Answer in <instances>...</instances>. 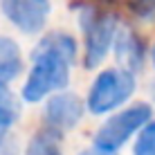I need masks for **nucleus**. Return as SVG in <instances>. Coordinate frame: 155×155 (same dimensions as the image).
Masks as SVG:
<instances>
[{"mask_svg": "<svg viewBox=\"0 0 155 155\" xmlns=\"http://www.w3.org/2000/svg\"><path fill=\"white\" fill-rule=\"evenodd\" d=\"M79 56L81 45L72 31H45L29 54V70L20 88V99L25 104H43L50 94L70 88Z\"/></svg>", "mask_w": 155, "mask_h": 155, "instance_id": "1", "label": "nucleus"}, {"mask_svg": "<svg viewBox=\"0 0 155 155\" xmlns=\"http://www.w3.org/2000/svg\"><path fill=\"white\" fill-rule=\"evenodd\" d=\"M77 23L81 31V65L83 70H99L113 54L115 34L119 27V16L113 9L90 2L77 5Z\"/></svg>", "mask_w": 155, "mask_h": 155, "instance_id": "2", "label": "nucleus"}, {"mask_svg": "<svg viewBox=\"0 0 155 155\" xmlns=\"http://www.w3.org/2000/svg\"><path fill=\"white\" fill-rule=\"evenodd\" d=\"M137 92V74L124 70L119 65L99 68L94 79L90 81L85 94V113L94 117H106L128 101H133Z\"/></svg>", "mask_w": 155, "mask_h": 155, "instance_id": "3", "label": "nucleus"}, {"mask_svg": "<svg viewBox=\"0 0 155 155\" xmlns=\"http://www.w3.org/2000/svg\"><path fill=\"white\" fill-rule=\"evenodd\" d=\"M153 113L155 110L151 101H128L119 110L104 117V121L92 133V146L104 153L117 155L133 142V137L146 121L153 119Z\"/></svg>", "mask_w": 155, "mask_h": 155, "instance_id": "4", "label": "nucleus"}, {"mask_svg": "<svg viewBox=\"0 0 155 155\" xmlns=\"http://www.w3.org/2000/svg\"><path fill=\"white\" fill-rule=\"evenodd\" d=\"M85 115V99L79 92L65 88L50 94L43 101V126L61 133H72L83 121Z\"/></svg>", "mask_w": 155, "mask_h": 155, "instance_id": "5", "label": "nucleus"}, {"mask_svg": "<svg viewBox=\"0 0 155 155\" xmlns=\"http://www.w3.org/2000/svg\"><path fill=\"white\" fill-rule=\"evenodd\" d=\"M5 18L27 36L43 34L50 20V0H0Z\"/></svg>", "mask_w": 155, "mask_h": 155, "instance_id": "6", "label": "nucleus"}, {"mask_svg": "<svg viewBox=\"0 0 155 155\" xmlns=\"http://www.w3.org/2000/svg\"><path fill=\"white\" fill-rule=\"evenodd\" d=\"M113 56L119 68H124L133 74H140L148 61V47L135 27L119 23L115 43H113Z\"/></svg>", "mask_w": 155, "mask_h": 155, "instance_id": "7", "label": "nucleus"}, {"mask_svg": "<svg viewBox=\"0 0 155 155\" xmlns=\"http://www.w3.org/2000/svg\"><path fill=\"white\" fill-rule=\"evenodd\" d=\"M25 70V58L23 50L12 36L0 34V81L12 83L14 79H18Z\"/></svg>", "mask_w": 155, "mask_h": 155, "instance_id": "8", "label": "nucleus"}, {"mask_svg": "<svg viewBox=\"0 0 155 155\" xmlns=\"http://www.w3.org/2000/svg\"><path fill=\"white\" fill-rule=\"evenodd\" d=\"M23 155H65L63 153V135L47 126H41L27 140Z\"/></svg>", "mask_w": 155, "mask_h": 155, "instance_id": "9", "label": "nucleus"}, {"mask_svg": "<svg viewBox=\"0 0 155 155\" xmlns=\"http://www.w3.org/2000/svg\"><path fill=\"white\" fill-rule=\"evenodd\" d=\"M23 113V99L9 88V83L0 81V130H9Z\"/></svg>", "mask_w": 155, "mask_h": 155, "instance_id": "10", "label": "nucleus"}, {"mask_svg": "<svg viewBox=\"0 0 155 155\" xmlns=\"http://www.w3.org/2000/svg\"><path fill=\"white\" fill-rule=\"evenodd\" d=\"M130 155H155V117L146 121L140 133L133 137Z\"/></svg>", "mask_w": 155, "mask_h": 155, "instance_id": "11", "label": "nucleus"}, {"mask_svg": "<svg viewBox=\"0 0 155 155\" xmlns=\"http://www.w3.org/2000/svg\"><path fill=\"white\" fill-rule=\"evenodd\" d=\"M128 12L140 23H153L155 20V0H126Z\"/></svg>", "mask_w": 155, "mask_h": 155, "instance_id": "12", "label": "nucleus"}, {"mask_svg": "<svg viewBox=\"0 0 155 155\" xmlns=\"http://www.w3.org/2000/svg\"><path fill=\"white\" fill-rule=\"evenodd\" d=\"M0 155H18V142L7 130H0Z\"/></svg>", "mask_w": 155, "mask_h": 155, "instance_id": "13", "label": "nucleus"}, {"mask_svg": "<svg viewBox=\"0 0 155 155\" xmlns=\"http://www.w3.org/2000/svg\"><path fill=\"white\" fill-rule=\"evenodd\" d=\"M148 58H151V65H153V70H155V41H153L151 50H148Z\"/></svg>", "mask_w": 155, "mask_h": 155, "instance_id": "14", "label": "nucleus"}, {"mask_svg": "<svg viewBox=\"0 0 155 155\" xmlns=\"http://www.w3.org/2000/svg\"><path fill=\"white\" fill-rule=\"evenodd\" d=\"M151 97H153V104H155V81L151 83Z\"/></svg>", "mask_w": 155, "mask_h": 155, "instance_id": "15", "label": "nucleus"}]
</instances>
